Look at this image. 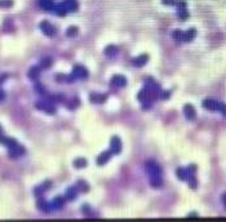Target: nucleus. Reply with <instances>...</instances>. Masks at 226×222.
I'll use <instances>...</instances> for the list:
<instances>
[{
    "label": "nucleus",
    "instance_id": "nucleus-13",
    "mask_svg": "<svg viewBox=\"0 0 226 222\" xmlns=\"http://www.w3.org/2000/svg\"><path fill=\"white\" fill-rule=\"evenodd\" d=\"M66 201V198L65 196H57V198H54L52 203H49L50 205V209H57V208H61Z\"/></svg>",
    "mask_w": 226,
    "mask_h": 222
},
{
    "label": "nucleus",
    "instance_id": "nucleus-23",
    "mask_svg": "<svg viewBox=\"0 0 226 222\" xmlns=\"http://www.w3.org/2000/svg\"><path fill=\"white\" fill-rule=\"evenodd\" d=\"M176 174H177V177L181 179V181L187 179V170H186V169H183V168H177Z\"/></svg>",
    "mask_w": 226,
    "mask_h": 222
},
{
    "label": "nucleus",
    "instance_id": "nucleus-15",
    "mask_svg": "<svg viewBox=\"0 0 226 222\" xmlns=\"http://www.w3.org/2000/svg\"><path fill=\"white\" fill-rule=\"evenodd\" d=\"M50 185H52V182L50 181H45V182L43 183V185H40V186H38L36 189L34 190V194L36 195V196H39V195H42L44 191H47L49 187H50Z\"/></svg>",
    "mask_w": 226,
    "mask_h": 222
},
{
    "label": "nucleus",
    "instance_id": "nucleus-12",
    "mask_svg": "<svg viewBox=\"0 0 226 222\" xmlns=\"http://www.w3.org/2000/svg\"><path fill=\"white\" fill-rule=\"evenodd\" d=\"M203 107L207 108L209 111H217L218 108V102L213 100H204L203 101Z\"/></svg>",
    "mask_w": 226,
    "mask_h": 222
},
{
    "label": "nucleus",
    "instance_id": "nucleus-40",
    "mask_svg": "<svg viewBox=\"0 0 226 222\" xmlns=\"http://www.w3.org/2000/svg\"><path fill=\"white\" fill-rule=\"evenodd\" d=\"M0 133H2V127H0Z\"/></svg>",
    "mask_w": 226,
    "mask_h": 222
},
{
    "label": "nucleus",
    "instance_id": "nucleus-39",
    "mask_svg": "<svg viewBox=\"0 0 226 222\" xmlns=\"http://www.w3.org/2000/svg\"><path fill=\"white\" fill-rule=\"evenodd\" d=\"M189 216H190V217H195V216H197V213H190Z\"/></svg>",
    "mask_w": 226,
    "mask_h": 222
},
{
    "label": "nucleus",
    "instance_id": "nucleus-28",
    "mask_svg": "<svg viewBox=\"0 0 226 222\" xmlns=\"http://www.w3.org/2000/svg\"><path fill=\"white\" fill-rule=\"evenodd\" d=\"M172 36H173L174 40H177V41H183V32H182L181 30H174L173 34H172Z\"/></svg>",
    "mask_w": 226,
    "mask_h": 222
},
{
    "label": "nucleus",
    "instance_id": "nucleus-8",
    "mask_svg": "<svg viewBox=\"0 0 226 222\" xmlns=\"http://www.w3.org/2000/svg\"><path fill=\"white\" fill-rule=\"evenodd\" d=\"M111 156H112L111 150H109V151H104L102 154L98 155V158H97V164H98V165H105L110 160Z\"/></svg>",
    "mask_w": 226,
    "mask_h": 222
},
{
    "label": "nucleus",
    "instance_id": "nucleus-7",
    "mask_svg": "<svg viewBox=\"0 0 226 222\" xmlns=\"http://www.w3.org/2000/svg\"><path fill=\"white\" fill-rule=\"evenodd\" d=\"M111 85L118 87V88L125 87L127 85V79L123 75H115V76L111 77Z\"/></svg>",
    "mask_w": 226,
    "mask_h": 222
},
{
    "label": "nucleus",
    "instance_id": "nucleus-30",
    "mask_svg": "<svg viewBox=\"0 0 226 222\" xmlns=\"http://www.w3.org/2000/svg\"><path fill=\"white\" fill-rule=\"evenodd\" d=\"M13 5V0H0V8H9Z\"/></svg>",
    "mask_w": 226,
    "mask_h": 222
},
{
    "label": "nucleus",
    "instance_id": "nucleus-27",
    "mask_svg": "<svg viewBox=\"0 0 226 222\" xmlns=\"http://www.w3.org/2000/svg\"><path fill=\"white\" fill-rule=\"evenodd\" d=\"M187 181H189L190 187H191L193 190L197 189L198 182H197V178H195V174H189V176H187Z\"/></svg>",
    "mask_w": 226,
    "mask_h": 222
},
{
    "label": "nucleus",
    "instance_id": "nucleus-4",
    "mask_svg": "<svg viewBox=\"0 0 226 222\" xmlns=\"http://www.w3.org/2000/svg\"><path fill=\"white\" fill-rule=\"evenodd\" d=\"M36 107L39 108V110H43V111L48 112V114H54V112H56V107L53 106V103L49 102V101L38 102V103H36Z\"/></svg>",
    "mask_w": 226,
    "mask_h": 222
},
{
    "label": "nucleus",
    "instance_id": "nucleus-9",
    "mask_svg": "<svg viewBox=\"0 0 226 222\" xmlns=\"http://www.w3.org/2000/svg\"><path fill=\"white\" fill-rule=\"evenodd\" d=\"M78 194H79L78 186H71V187H69L67 191H66L65 198H66V200H75L78 198Z\"/></svg>",
    "mask_w": 226,
    "mask_h": 222
},
{
    "label": "nucleus",
    "instance_id": "nucleus-34",
    "mask_svg": "<svg viewBox=\"0 0 226 222\" xmlns=\"http://www.w3.org/2000/svg\"><path fill=\"white\" fill-rule=\"evenodd\" d=\"M162 3L164 5H176L177 4L176 0H162Z\"/></svg>",
    "mask_w": 226,
    "mask_h": 222
},
{
    "label": "nucleus",
    "instance_id": "nucleus-17",
    "mask_svg": "<svg viewBox=\"0 0 226 222\" xmlns=\"http://www.w3.org/2000/svg\"><path fill=\"white\" fill-rule=\"evenodd\" d=\"M39 4L44 10H53L56 7L53 0H39Z\"/></svg>",
    "mask_w": 226,
    "mask_h": 222
},
{
    "label": "nucleus",
    "instance_id": "nucleus-22",
    "mask_svg": "<svg viewBox=\"0 0 226 222\" xmlns=\"http://www.w3.org/2000/svg\"><path fill=\"white\" fill-rule=\"evenodd\" d=\"M38 207L42 210H45V212H48V210H50V205H49V203H47L43 198H40L39 200H38Z\"/></svg>",
    "mask_w": 226,
    "mask_h": 222
},
{
    "label": "nucleus",
    "instance_id": "nucleus-29",
    "mask_svg": "<svg viewBox=\"0 0 226 222\" xmlns=\"http://www.w3.org/2000/svg\"><path fill=\"white\" fill-rule=\"evenodd\" d=\"M79 32V30L78 27H75V26H71V27L67 29V31H66V34H67L69 38H73V36H76Z\"/></svg>",
    "mask_w": 226,
    "mask_h": 222
},
{
    "label": "nucleus",
    "instance_id": "nucleus-37",
    "mask_svg": "<svg viewBox=\"0 0 226 222\" xmlns=\"http://www.w3.org/2000/svg\"><path fill=\"white\" fill-rule=\"evenodd\" d=\"M4 97H5V93H4L2 89H0V101H3V100H4Z\"/></svg>",
    "mask_w": 226,
    "mask_h": 222
},
{
    "label": "nucleus",
    "instance_id": "nucleus-11",
    "mask_svg": "<svg viewBox=\"0 0 226 222\" xmlns=\"http://www.w3.org/2000/svg\"><path fill=\"white\" fill-rule=\"evenodd\" d=\"M91 102L93 103H104L107 100V94H101V93H92L89 96Z\"/></svg>",
    "mask_w": 226,
    "mask_h": 222
},
{
    "label": "nucleus",
    "instance_id": "nucleus-33",
    "mask_svg": "<svg viewBox=\"0 0 226 222\" xmlns=\"http://www.w3.org/2000/svg\"><path fill=\"white\" fill-rule=\"evenodd\" d=\"M35 91H36L38 93H40V94H45V89H44V87L42 84H35Z\"/></svg>",
    "mask_w": 226,
    "mask_h": 222
},
{
    "label": "nucleus",
    "instance_id": "nucleus-25",
    "mask_svg": "<svg viewBox=\"0 0 226 222\" xmlns=\"http://www.w3.org/2000/svg\"><path fill=\"white\" fill-rule=\"evenodd\" d=\"M54 10H56V13H57V15H61V17H63V15H66V13H67V9L63 7V4H60L57 7H54Z\"/></svg>",
    "mask_w": 226,
    "mask_h": 222
},
{
    "label": "nucleus",
    "instance_id": "nucleus-6",
    "mask_svg": "<svg viewBox=\"0 0 226 222\" xmlns=\"http://www.w3.org/2000/svg\"><path fill=\"white\" fill-rule=\"evenodd\" d=\"M110 150H111L112 154H120V151H122V141H120L119 137L114 136V137L111 138V141H110Z\"/></svg>",
    "mask_w": 226,
    "mask_h": 222
},
{
    "label": "nucleus",
    "instance_id": "nucleus-16",
    "mask_svg": "<svg viewBox=\"0 0 226 222\" xmlns=\"http://www.w3.org/2000/svg\"><path fill=\"white\" fill-rule=\"evenodd\" d=\"M149 61V56L147 54H141L140 57H137V58H135L132 61V63L137 66V67H142L143 65H146V62Z\"/></svg>",
    "mask_w": 226,
    "mask_h": 222
},
{
    "label": "nucleus",
    "instance_id": "nucleus-3",
    "mask_svg": "<svg viewBox=\"0 0 226 222\" xmlns=\"http://www.w3.org/2000/svg\"><path fill=\"white\" fill-rule=\"evenodd\" d=\"M177 15H178V18L181 19V21H185V19H187L189 17V13H187V9H186V2L185 0H180V2H177Z\"/></svg>",
    "mask_w": 226,
    "mask_h": 222
},
{
    "label": "nucleus",
    "instance_id": "nucleus-10",
    "mask_svg": "<svg viewBox=\"0 0 226 222\" xmlns=\"http://www.w3.org/2000/svg\"><path fill=\"white\" fill-rule=\"evenodd\" d=\"M183 114L186 116L187 120H194L195 116H197V112H195V108L191 105H185L183 107Z\"/></svg>",
    "mask_w": 226,
    "mask_h": 222
},
{
    "label": "nucleus",
    "instance_id": "nucleus-19",
    "mask_svg": "<svg viewBox=\"0 0 226 222\" xmlns=\"http://www.w3.org/2000/svg\"><path fill=\"white\" fill-rule=\"evenodd\" d=\"M197 36V30L195 29H189L186 32H183V41H191Z\"/></svg>",
    "mask_w": 226,
    "mask_h": 222
},
{
    "label": "nucleus",
    "instance_id": "nucleus-35",
    "mask_svg": "<svg viewBox=\"0 0 226 222\" xmlns=\"http://www.w3.org/2000/svg\"><path fill=\"white\" fill-rule=\"evenodd\" d=\"M169 94H171V92H160V98H163V100H168Z\"/></svg>",
    "mask_w": 226,
    "mask_h": 222
},
{
    "label": "nucleus",
    "instance_id": "nucleus-24",
    "mask_svg": "<svg viewBox=\"0 0 226 222\" xmlns=\"http://www.w3.org/2000/svg\"><path fill=\"white\" fill-rule=\"evenodd\" d=\"M76 186H78L79 191H84V193H87V191H89V185L85 182V181L83 179H79L78 183H76Z\"/></svg>",
    "mask_w": 226,
    "mask_h": 222
},
{
    "label": "nucleus",
    "instance_id": "nucleus-36",
    "mask_svg": "<svg viewBox=\"0 0 226 222\" xmlns=\"http://www.w3.org/2000/svg\"><path fill=\"white\" fill-rule=\"evenodd\" d=\"M83 213H85V214H89L91 213V210H89V207L88 205H83Z\"/></svg>",
    "mask_w": 226,
    "mask_h": 222
},
{
    "label": "nucleus",
    "instance_id": "nucleus-21",
    "mask_svg": "<svg viewBox=\"0 0 226 222\" xmlns=\"http://www.w3.org/2000/svg\"><path fill=\"white\" fill-rule=\"evenodd\" d=\"M87 160L84 159V158H78L76 160H74V167L75 168H78V169H81V168H84V167H87Z\"/></svg>",
    "mask_w": 226,
    "mask_h": 222
},
{
    "label": "nucleus",
    "instance_id": "nucleus-1",
    "mask_svg": "<svg viewBox=\"0 0 226 222\" xmlns=\"http://www.w3.org/2000/svg\"><path fill=\"white\" fill-rule=\"evenodd\" d=\"M87 77H88V70L80 65H76L73 69L70 76H67V81H73L76 79H87Z\"/></svg>",
    "mask_w": 226,
    "mask_h": 222
},
{
    "label": "nucleus",
    "instance_id": "nucleus-20",
    "mask_svg": "<svg viewBox=\"0 0 226 222\" xmlns=\"http://www.w3.org/2000/svg\"><path fill=\"white\" fill-rule=\"evenodd\" d=\"M116 53H118V48L115 45H109L105 48V54L107 57H114V56H116Z\"/></svg>",
    "mask_w": 226,
    "mask_h": 222
},
{
    "label": "nucleus",
    "instance_id": "nucleus-14",
    "mask_svg": "<svg viewBox=\"0 0 226 222\" xmlns=\"http://www.w3.org/2000/svg\"><path fill=\"white\" fill-rule=\"evenodd\" d=\"M149 181H150V185L152 187H160L163 185V179H162V176H149Z\"/></svg>",
    "mask_w": 226,
    "mask_h": 222
},
{
    "label": "nucleus",
    "instance_id": "nucleus-2",
    "mask_svg": "<svg viewBox=\"0 0 226 222\" xmlns=\"http://www.w3.org/2000/svg\"><path fill=\"white\" fill-rule=\"evenodd\" d=\"M145 169H146V173L149 176H162L160 167H159V164L155 163L154 160H149V162H146Z\"/></svg>",
    "mask_w": 226,
    "mask_h": 222
},
{
    "label": "nucleus",
    "instance_id": "nucleus-18",
    "mask_svg": "<svg viewBox=\"0 0 226 222\" xmlns=\"http://www.w3.org/2000/svg\"><path fill=\"white\" fill-rule=\"evenodd\" d=\"M62 4H63V7L67 9V12H70V10L73 12V10L78 9V3H76L75 0H63Z\"/></svg>",
    "mask_w": 226,
    "mask_h": 222
},
{
    "label": "nucleus",
    "instance_id": "nucleus-38",
    "mask_svg": "<svg viewBox=\"0 0 226 222\" xmlns=\"http://www.w3.org/2000/svg\"><path fill=\"white\" fill-rule=\"evenodd\" d=\"M222 203H224V205H225V208H226V193L222 195Z\"/></svg>",
    "mask_w": 226,
    "mask_h": 222
},
{
    "label": "nucleus",
    "instance_id": "nucleus-32",
    "mask_svg": "<svg viewBox=\"0 0 226 222\" xmlns=\"http://www.w3.org/2000/svg\"><path fill=\"white\" fill-rule=\"evenodd\" d=\"M217 111H220L224 116H226V105H225V103L218 102V108H217Z\"/></svg>",
    "mask_w": 226,
    "mask_h": 222
},
{
    "label": "nucleus",
    "instance_id": "nucleus-31",
    "mask_svg": "<svg viewBox=\"0 0 226 222\" xmlns=\"http://www.w3.org/2000/svg\"><path fill=\"white\" fill-rule=\"evenodd\" d=\"M50 63H52V60H50V58H44L42 62H40V67H43V69H48V67L50 66Z\"/></svg>",
    "mask_w": 226,
    "mask_h": 222
},
{
    "label": "nucleus",
    "instance_id": "nucleus-26",
    "mask_svg": "<svg viewBox=\"0 0 226 222\" xmlns=\"http://www.w3.org/2000/svg\"><path fill=\"white\" fill-rule=\"evenodd\" d=\"M39 72H40L39 67H33V69H30V71H29V77H30V79H33V80H35L39 76Z\"/></svg>",
    "mask_w": 226,
    "mask_h": 222
},
{
    "label": "nucleus",
    "instance_id": "nucleus-5",
    "mask_svg": "<svg viewBox=\"0 0 226 222\" xmlns=\"http://www.w3.org/2000/svg\"><path fill=\"white\" fill-rule=\"evenodd\" d=\"M40 30H42L47 36H54L56 32H57L56 29L48 22V21H43V22L40 23Z\"/></svg>",
    "mask_w": 226,
    "mask_h": 222
}]
</instances>
